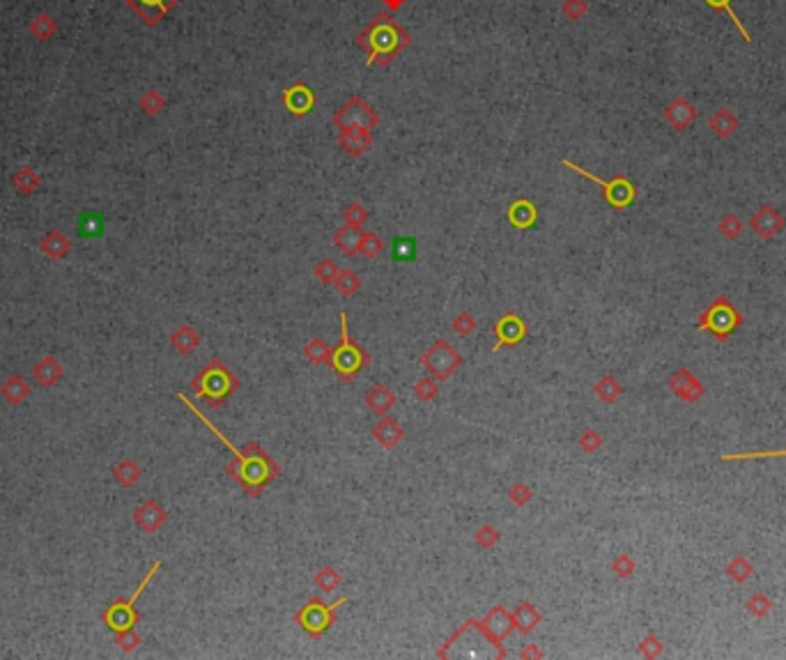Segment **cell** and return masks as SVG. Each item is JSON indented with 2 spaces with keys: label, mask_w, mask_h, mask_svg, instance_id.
<instances>
[{
  "label": "cell",
  "mask_w": 786,
  "mask_h": 660,
  "mask_svg": "<svg viewBox=\"0 0 786 660\" xmlns=\"http://www.w3.org/2000/svg\"><path fill=\"white\" fill-rule=\"evenodd\" d=\"M177 398L189 407L191 412L198 416L200 421L207 425V430H212L214 435L223 442V447L232 454V460H230L228 465H225V474H228L230 479L237 483L244 492L249 494V497H260V492L265 490L278 474H281V465H278L276 460L260 447V442H249V444L244 447V449H237L228 437L223 435L221 430L216 428L212 421L207 419L203 412L198 410L194 403L189 401L185 394H180Z\"/></svg>",
  "instance_id": "1"
},
{
  "label": "cell",
  "mask_w": 786,
  "mask_h": 660,
  "mask_svg": "<svg viewBox=\"0 0 786 660\" xmlns=\"http://www.w3.org/2000/svg\"><path fill=\"white\" fill-rule=\"evenodd\" d=\"M191 394L209 407H221L230 396L239 392L242 382L221 359H209L205 368L191 380Z\"/></svg>",
  "instance_id": "2"
},
{
  "label": "cell",
  "mask_w": 786,
  "mask_h": 660,
  "mask_svg": "<svg viewBox=\"0 0 786 660\" xmlns=\"http://www.w3.org/2000/svg\"><path fill=\"white\" fill-rule=\"evenodd\" d=\"M368 363H370V354L366 352L359 343H354L352 338H349L347 313L343 311V313H340V343L334 347L329 366L343 382H352Z\"/></svg>",
  "instance_id": "3"
},
{
  "label": "cell",
  "mask_w": 786,
  "mask_h": 660,
  "mask_svg": "<svg viewBox=\"0 0 786 660\" xmlns=\"http://www.w3.org/2000/svg\"><path fill=\"white\" fill-rule=\"evenodd\" d=\"M345 603H347L345 596L338 598V601H334V603H325V601H320L318 596H313L299 607V610H297L294 621H297V626L306 633V635H311L313 640H320V637L327 635V630L331 628V623H334V616L338 612V607L345 605Z\"/></svg>",
  "instance_id": "4"
},
{
  "label": "cell",
  "mask_w": 786,
  "mask_h": 660,
  "mask_svg": "<svg viewBox=\"0 0 786 660\" xmlns=\"http://www.w3.org/2000/svg\"><path fill=\"white\" fill-rule=\"evenodd\" d=\"M742 323H745V318H742L740 311L733 306L727 297H718L701 313V318H699V323H697V329L713 334L715 341H727Z\"/></svg>",
  "instance_id": "5"
},
{
  "label": "cell",
  "mask_w": 786,
  "mask_h": 660,
  "mask_svg": "<svg viewBox=\"0 0 786 660\" xmlns=\"http://www.w3.org/2000/svg\"><path fill=\"white\" fill-rule=\"evenodd\" d=\"M462 361L465 359H462V354L456 347L449 341H444V338H437V341L428 345V350L423 352L421 366L430 378L447 382L449 378L456 375L458 368L462 366Z\"/></svg>",
  "instance_id": "6"
},
{
  "label": "cell",
  "mask_w": 786,
  "mask_h": 660,
  "mask_svg": "<svg viewBox=\"0 0 786 660\" xmlns=\"http://www.w3.org/2000/svg\"><path fill=\"white\" fill-rule=\"evenodd\" d=\"M474 628L497 649V658L509 656L506 654V649H504V640L515 630L513 612L506 610L504 605H494L492 610L483 616V619H474Z\"/></svg>",
  "instance_id": "7"
},
{
  "label": "cell",
  "mask_w": 786,
  "mask_h": 660,
  "mask_svg": "<svg viewBox=\"0 0 786 660\" xmlns=\"http://www.w3.org/2000/svg\"><path fill=\"white\" fill-rule=\"evenodd\" d=\"M161 568V561H154V566L147 571V575L143 578V582L141 585H138V589L134 592V596L131 598H127V601H118V603H113L108 610H106V614H104V621H106V626L108 628H113V630H127V628H134L136 626V621H138V612L134 610V605H136V601L138 598H141V594L145 592V587L150 585V580L156 575V571Z\"/></svg>",
  "instance_id": "8"
},
{
  "label": "cell",
  "mask_w": 786,
  "mask_h": 660,
  "mask_svg": "<svg viewBox=\"0 0 786 660\" xmlns=\"http://www.w3.org/2000/svg\"><path fill=\"white\" fill-rule=\"evenodd\" d=\"M566 166H570L575 173H580V175H584V178L598 182V185L602 187V194H605V198H607V203L614 207V210H625V207L632 205L635 196H637V189L628 178H614L611 182H605V180H600L596 175H591V173H587V170H582L580 166H575V163H570V161H566Z\"/></svg>",
  "instance_id": "9"
},
{
  "label": "cell",
  "mask_w": 786,
  "mask_h": 660,
  "mask_svg": "<svg viewBox=\"0 0 786 660\" xmlns=\"http://www.w3.org/2000/svg\"><path fill=\"white\" fill-rule=\"evenodd\" d=\"M529 334V327L527 323L518 316V313H504L499 320L494 323V336L497 341L492 345V352H499L504 347H515L520 345L524 338Z\"/></svg>",
  "instance_id": "10"
},
{
  "label": "cell",
  "mask_w": 786,
  "mask_h": 660,
  "mask_svg": "<svg viewBox=\"0 0 786 660\" xmlns=\"http://www.w3.org/2000/svg\"><path fill=\"white\" fill-rule=\"evenodd\" d=\"M667 387H669V392L678 398V401H683L687 405H694L697 401H701L704 394H706L704 382L699 380L690 368H678V371L671 373L669 380H667Z\"/></svg>",
  "instance_id": "11"
},
{
  "label": "cell",
  "mask_w": 786,
  "mask_h": 660,
  "mask_svg": "<svg viewBox=\"0 0 786 660\" xmlns=\"http://www.w3.org/2000/svg\"><path fill=\"white\" fill-rule=\"evenodd\" d=\"M784 225H786L784 214L771 203H763L752 214V219H749V228H752L756 235L761 239H766V242L780 235V232L784 230Z\"/></svg>",
  "instance_id": "12"
},
{
  "label": "cell",
  "mask_w": 786,
  "mask_h": 660,
  "mask_svg": "<svg viewBox=\"0 0 786 660\" xmlns=\"http://www.w3.org/2000/svg\"><path fill=\"white\" fill-rule=\"evenodd\" d=\"M662 118L676 129V132H685L687 127H692V123L699 118V111L692 101H690L685 94H678V97L671 99L665 111H662Z\"/></svg>",
  "instance_id": "13"
},
{
  "label": "cell",
  "mask_w": 786,
  "mask_h": 660,
  "mask_svg": "<svg viewBox=\"0 0 786 660\" xmlns=\"http://www.w3.org/2000/svg\"><path fill=\"white\" fill-rule=\"evenodd\" d=\"M166 509L156 499H147L134 511V523L145 534H154L166 525Z\"/></svg>",
  "instance_id": "14"
},
{
  "label": "cell",
  "mask_w": 786,
  "mask_h": 660,
  "mask_svg": "<svg viewBox=\"0 0 786 660\" xmlns=\"http://www.w3.org/2000/svg\"><path fill=\"white\" fill-rule=\"evenodd\" d=\"M373 440L378 442L382 449L391 451L405 440V428L396 419H391V416H382L373 428Z\"/></svg>",
  "instance_id": "15"
},
{
  "label": "cell",
  "mask_w": 786,
  "mask_h": 660,
  "mask_svg": "<svg viewBox=\"0 0 786 660\" xmlns=\"http://www.w3.org/2000/svg\"><path fill=\"white\" fill-rule=\"evenodd\" d=\"M709 129H711V134L715 138L724 141V138L733 136L740 129V118L731 108L720 106V108H715L711 116H709Z\"/></svg>",
  "instance_id": "16"
},
{
  "label": "cell",
  "mask_w": 786,
  "mask_h": 660,
  "mask_svg": "<svg viewBox=\"0 0 786 660\" xmlns=\"http://www.w3.org/2000/svg\"><path fill=\"white\" fill-rule=\"evenodd\" d=\"M396 401H398L396 394H393L387 385H382V382H378L375 387H370L368 392H366V396H363V405L368 407V410L375 416H387L393 410Z\"/></svg>",
  "instance_id": "17"
},
{
  "label": "cell",
  "mask_w": 786,
  "mask_h": 660,
  "mask_svg": "<svg viewBox=\"0 0 786 660\" xmlns=\"http://www.w3.org/2000/svg\"><path fill=\"white\" fill-rule=\"evenodd\" d=\"M513 621H515V630H520L522 635H531V633L540 626V621H543V614H540V610L534 603L522 601L513 610Z\"/></svg>",
  "instance_id": "18"
},
{
  "label": "cell",
  "mask_w": 786,
  "mask_h": 660,
  "mask_svg": "<svg viewBox=\"0 0 786 660\" xmlns=\"http://www.w3.org/2000/svg\"><path fill=\"white\" fill-rule=\"evenodd\" d=\"M200 341H203V338H200V334L191 325H182L170 334L173 350L182 354V357H189L191 352H196L200 347Z\"/></svg>",
  "instance_id": "19"
},
{
  "label": "cell",
  "mask_w": 786,
  "mask_h": 660,
  "mask_svg": "<svg viewBox=\"0 0 786 660\" xmlns=\"http://www.w3.org/2000/svg\"><path fill=\"white\" fill-rule=\"evenodd\" d=\"M69 249H72V242L63 230H49L42 239V251L54 260H63L69 254Z\"/></svg>",
  "instance_id": "20"
},
{
  "label": "cell",
  "mask_w": 786,
  "mask_h": 660,
  "mask_svg": "<svg viewBox=\"0 0 786 660\" xmlns=\"http://www.w3.org/2000/svg\"><path fill=\"white\" fill-rule=\"evenodd\" d=\"M32 378L37 380L42 387H54L56 382L63 378V366H60V361L54 357H44L39 363H35Z\"/></svg>",
  "instance_id": "21"
},
{
  "label": "cell",
  "mask_w": 786,
  "mask_h": 660,
  "mask_svg": "<svg viewBox=\"0 0 786 660\" xmlns=\"http://www.w3.org/2000/svg\"><path fill=\"white\" fill-rule=\"evenodd\" d=\"M0 394L5 396L7 403L19 405V403L25 401V398H28L30 387H28V382H25L21 375H10V378L3 382V387H0Z\"/></svg>",
  "instance_id": "22"
},
{
  "label": "cell",
  "mask_w": 786,
  "mask_h": 660,
  "mask_svg": "<svg viewBox=\"0 0 786 660\" xmlns=\"http://www.w3.org/2000/svg\"><path fill=\"white\" fill-rule=\"evenodd\" d=\"M724 571H727L729 580H733L736 585H742V582H747L754 575V564L749 561L745 554H733Z\"/></svg>",
  "instance_id": "23"
},
{
  "label": "cell",
  "mask_w": 786,
  "mask_h": 660,
  "mask_svg": "<svg viewBox=\"0 0 786 660\" xmlns=\"http://www.w3.org/2000/svg\"><path fill=\"white\" fill-rule=\"evenodd\" d=\"M593 394H596L605 405H611L614 401H618V398H621V394H623V385H621V382H618L614 375H602V378L596 382V387H593Z\"/></svg>",
  "instance_id": "24"
},
{
  "label": "cell",
  "mask_w": 786,
  "mask_h": 660,
  "mask_svg": "<svg viewBox=\"0 0 786 660\" xmlns=\"http://www.w3.org/2000/svg\"><path fill=\"white\" fill-rule=\"evenodd\" d=\"M704 3L709 5L711 10H715V12H724V14H727L729 19H731V23L738 28L742 42H745V44H752V35L747 32L745 23L740 21V16L736 14V10H733V0H704Z\"/></svg>",
  "instance_id": "25"
},
{
  "label": "cell",
  "mask_w": 786,
  "mask_h": 660,
  "mask_svg": "<svg viewBox=\"0 0 786 660\" xmlns=\"http://www.w3.org/2000/svg\"><path fill=\"white\" fill-rule=\"evenodd\" d=\"M304 357L313 361V363H331V354H334V347H331L325 338H311L308 343L304 345Z\"/></svg>",
  "instance_id": "26"
},
{
  "label": "cell",
  "mask_w": 786,
  "mask_h": 660,
  "mask_svg": "<svg viewBox=\"0 0 786 660\" xmlns=\"http://www.w3.org/2000/svg\"><path fill=\"white\" fill-rule=\"evenodd\" d=\"M313 582H316V587L320 589L322 594H334L336 589L343 585V575H340V573L334 566H329V564H327V566H320L318 568Z\"/></svg>",
  "instance_id": "27"
},
{
  "label": "cell",
  "mask_w": 786,
  "mask_h": 660,
  "mask_svg": "<svg viewBox=\"0 0 786 660\" xmlns=\"http://www.w3.org/2000/svg\"><path fill=\"white\" fill-rule=\"evenodd\" d=\"M336 290L340 297L349 299L352 294H356V290L361 288V276L354 272V269H338V276H336Z\"/></svg>",
  "instance_id": "28"
},
{
  "label": "cell",
  "mask_w": 786,
  "mask_h": 660,
  "mask_svg": "<svg viewBox=\"0 0 786 660\" xmlns=\"http://www.w3.org/2000/svg\"><path fill=\"white\" fill-rule=\"evenodd\" d=\"M141 467H138L134 460H122V463L113 470V476H116V481L122 485V488H131V485H136L138 479H141Z\"/></svg>",
  "instance_id": "29"
},
{
  "label": "cell",
  "mask_w": 786,
  "mask_h": 660,
  "mask_svg": "<svg viewBox=\"0 0 786 660\" xmlns=\"http://www.w3.org/2000/svg\"><path fill=\"white\" fill-rule=\"evenodd\" d=\"M359 242H361V232L354 228V225H345V228H340L334 237V244L338 249H343L347 256H354L356 251H359Z\"/></svg>",
  "instance_id": "30"
},
{
  "label": "cell",
  "mask_w": 786,
  "mask_h": 660,
  "mask_svg": "<svg viewBox=\"0 0 786 660\" xmlns=\"http://www.w3.org/2000/svg\"><path fill=\"white\" fill-rule=\"evenodd\" d=\"M742 228H745V223H742V219L736 212L722 214L718 221V232L724 239H738L742 235Z\"/></svg>",
  "instance_id": "31"
},
{
  "label": "cell",
  "mask_w": 786,
  "mask_h": 660,
  "mask_svg": "<svg viewBox=\"0 0 786 660\" xmlns=\"http://www.w3.org/2000/svg\"><path fill=\"white\" fill-rule=\"evenodd\" d=\"M56 30H58V23L54 16H49V14H39L30 21V35L37 37L39 42L51 39L56 35Z\"/></svg>",
  "instance_id": "32"
},
{
  "label": "cell",
  "mask_w": 786,
  "mask_h": 660,
  "mask_svg": "<svg viewBox=\"0 0 786 660\" xmlns=\"http://www.w3.org/2000/svg\"><path fill=\"white\" fill-rule=\"evenodd\" d=\"M509 216H511L515 228H529V225H534L536 210L529 205V201H518L513 205V210H511Z\"/></svg>",
  "instance_id": "33"
},
{
  "label": "cell",
  "mask_w": 786,
  "mask_h": 660,
  "mask_svg": "<svg viewBox=\"0 0 786 660\" xmlns=\"http://www.w3.org/2000/svg\"><path fill=\"white\" fill-rule=\"evenodd\" d=\"M12 182H14V189L19 191V194H32V191L39 187V175L32 168L23 166V168H19L14 173Z\"/></svg>",
  "instance_id": "34"
},
{
  "label": "cell",
  "mask_w": 786,
  "mask_h": 660,
  "mask_svg": "<svg viewBox=\"0 0 786 660\" xmlns=\"http://www.w3.org/2000/svg\"><path fill=\"white\" fill-rule=\"evenodd\" d=\"M745 607L754 619H766V616L773 612V601L763 592H754L752 596L747 598Z\"/></svg>",
  "instance_id": "35"
},
{
  "label": "cell",
  "mask_w": 786,
  "mask_h": 660,
  "mask_svg": "<svg viewBox=\"0 0 786 660\" xmlns=\"http://www.w3.org/2000/svg\"><path fill=\"white\" fill-rule=\"evenodd\" d=\"M391 258L398 263H409L416 258V239L414 237H398L391 247Z\"/></svg>",
  "instance_id": "36"
},
{
  "label": "cell",
  "mask_w": 786,
  "mask_h": 660,
  "mask_svg": "<svg viewBox=\"0 0 786 660\" xmlns=\"http://www.w3.org/2000/svg\"><path fill=\"white\" fill-rule=\"evenodd\" d=\"M611 571H614V575H616V578L628 580V578H632V575H635V571H637V561L632 559V554H630V552H618L616 557H614V561H611Z\"/></svg>",
  "instance_id": "37"
},
{
  "label": "cell",
  "mask_w": 786,
  "mask_h": 660,
  "mask_svg": "<svg viewBox=\"0 0 786 660\" xmlns=\"http://www.w3.org/2000/svg\"><path fill=\"white\" fill-rule=\"evenodd\" d=\"M437 394H439V380H435V378H430V375H425V378H421V380L416 382V387H414V396H416L421 403H430V401H435Z\"/></svg>",
  "instance_id": "38"
},
{
  "label": "cell",
  "mask_w": 786,
  "mask_h": 660,
  "mask_svg": "<svg viewBox=\"0 0 786 660\" xmlns=\"http://www.w3.org/2000/svg\"><path fill=\"white\" fill-rule=\"evenodd\" d=\"M499 538H501L499 529L492 527V525H480L476 529V534H474V541H476V545L480 550H492L494 545L499 543Z\"/></svg>",
  "instance_id": "39"
},
{
  "label": "cell",
  "mask_w": 786,
  "mask_h": 660,
  "mask_svg": "<svg viewBox=\"0 0 786 660\" xmlns=\"http://www.w3.org/2000/svg\"><path fill=\"white\" fill-rule=\"evenodd\" d=\"M509 499H511L513 506L524 509V506H529L531 499H534V490H531L529 483L518 481V483H513V488L509 490Z\"/></svg>",
  "instance_id": "40"
},
{
  "label": "cell",
  "mask_w": 786,
  "mask_h": 660,
  "mask_svg": "<svg viewBox=\"0 0 786 660\" xmlns=\"http://www.w3.org/2000/svg\"><path fill=\"white\" fill-rule=\"evenodd\" d=\"M602 435L598 430H593V428H587V430H582V435L578 437V447L584 451V454H596V451H600L602 449Z\"/></svg>",
  "instance_id": "41"
},
{
  "label": "cell",
  "mask_w": 786,
  "mask_h": 660,
  "mask_svg": "<svg viewBox=\"0 0 786 660\" xmlns=\"http://www.w3.org/2000/svg\"><path fill=\"white\" fill-rule=\"evenodd\" d=\"M451 327H453V332H456L458 336H469V334H474V332H476L478 323H476V318L471 316V313H467V311H462V313H458L456 318H453Z\"/></svg>",
  "instance_id": "42"
},
{
  "label": "cell",
  "mask_w": 786,
  "mask_h": 660,
  "mask_svg": "<svg viewBox=\"0 0 786 660\" xmlns=\"http://www.w3.org/2000/svg\"><path fill=\"white\" fill-rule=\"evenodd\" d=\"M662 651H665V647H662V640L658 635L649 633L646 637H642V642H640V654L644 658H658Z\"/></svg>",
  "instance_id": "43"
},
{
  "label": "cell",
  "mask_w": 786,
  "mask_h": 660,
  "mask_svg": "<svg viewBox=\"0 0 786 660\" xmlns=\"http://www.w3.org/2000/svg\"><path fill=\"white\" fill-rule=\"evenodd\" d=\"M756 458H786L784 451H742V454H724L722 460H756Z\"/></svg>",
  "instance_id": "44"
},
{
  "label": "cell",
  "mask_w": 786,
  "mask_h": 660,
  "mask_svg": "<svg viewBox=\"0 0 786 660\" xmlns=\"http://www.w3.org/2000/svg\"><path fill=\"white\" fill-rule=\"evenodd\" d=\"M382 249H384V244H382V239L378 235H373V232H368V235H361L359 251H361L366 258H378L382 254Z\"/></svg>",
  "instance_id": "45"
},
{
  "label": "cell",
  "mask_w": 786,
  "mask_h": 660,
  "mask_svg": "<svg viewBox=\"0 0 786 660\" xmlns=\"http://www.w3.org/2000/svg\"><path fill=\"white\" fill-rule=\"evenodd\" d=\"M316 276H318V281H320V283H325V285H334L336 276H338V267H336L334 260H322V263L316 267Z\"/></svg>",
  "instance_id": "46"
},
{
  "label": "cell",
  "mask_w": 786,
  "mask_h": 660,
  "mask_svg": "<svg viewBox=\"0 0 786 660\" xmlns=\"http://www.w3.org/2000/svg\"><path fill=\"white\" fill-rule=\"evenodd\" d=\"M118 645H120L122 651H127V654H131V651H136L138 645H141V635H138V633H136L134 628L118 630Z\"/></svg>",
  "instance_id": "47"
},
{
  "label": "cell",
  "mask_w": 786,
  "mask_h": 660,
  "mask_svg": "<svg viewBox=\"0 0 786 660\" xmlns=\"http://www.w3.org/2000/svg\"><path fill=\"white\" fill-rule=\"evenodd\" d=\"M469 628H474V619H467V621L462 623V626H460V628H458L456 633H453V635H451V637H449L447 642H444V645H442V649L437 651V658H444V656H447V651H449V649H451L453 645H456V642H458V640H460L462 635H465V633H467Z\"/></svg>",
  "instance_id": "48"
},
{
  "label": "cell",
  "mask_w": 786,
  "mask_h": 660,
  "mask_svg": "<svg viewBox=\"0 0 786 660\" xmlns=\"http://www.w3.org/2000/svg\"><path fill=\"white\" fill-rule=\"evenodd\" d=\"M101 228H104V221H101V216H97V214H85L83 219H81V232L83 235H97V232H101Z\"/></svg>",
  "instance_id": "49"
},
{
  "label": "cell",
  "mask_w": 786,
  "mask_h": 660,
  "mask_svg": "<svg viewBox=\"0 0 786 660\" xmlns=\"http://www.w3.org/2000/svg\"><path fill=\"white\" fill-rule=\"evenodd\" d=\"M366 219V212L361 210L359 205H352L347 210V221H349V225H359L361 221Z\"/></svg>",
  "instance_id": "50"
},
{
  "label": "cell",
  "mask_w": 786,
  "mask_h": 660,
  "mask_svg": "<svg viewBox=\"0 0 786 660\" xmlns=\"http://www.w3.org/2000/svg\"><path fill=\"white\" fill-rule=\"evenodd\" d=\"M545 654L540 651L536 645H527L522 651H520V658H543Z\"/></svg>",
  "instance_id": "51"
}]
</instances>
